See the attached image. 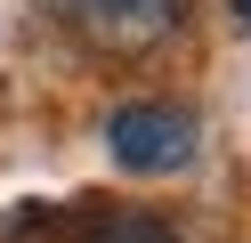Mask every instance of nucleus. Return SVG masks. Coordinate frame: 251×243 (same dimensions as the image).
<instances>
[{
    "instance_id": "20e7f679",
    "label": "nucleus",
    "mask_w": 251,
    "mask_h": 243,
    "mask_svg": "<svg viewBox=\"0 0 251 243\" xmlns=\"http://www.w3.org/2000/svg\"><path fill=\"white\" fill-rule=\"evenodd\" d=\"M227 16H235V25H243V32H251V0H227Z\"/></svg>"
},
{
    "instance_id": "f03ea898",
    "label": "nucleus",
    "mask_w": 251,
    "mask_h": 243,
    "mask_svg": "<svg viewBox=\"0 0 251 243\" xmlns=\"http://www.w3.org/2000/svg\"><path fill=\"white\" fill-rule=\"evenodd\" d=\"M33 8L57 16L65 32H81L89 49H114V57L162 49L170 32L186 25V0H33Z\"/></svg>"
},
{
    "instance_id": "7ed1b4c3",
    "label": "nucleus",
    "mask_w": 251,
    "mask_h": 243,
    "mask_svg": "<svg viewBox=\"0 0 251 243\" xmlns=\"http://www.w3.org/2000/svg\"><path fill=\"white\" fill-rule=\"evenodd\" d=\"M89 243H178L162 219H138V211H114V219L89 227Z\"/></svg>"
},
{
    "instance_id": "f257e3e1",
    "label": "nucleus",
    "mask_w": 251,
    "mask_h": 243,
    "mask_svg": "<svg viewBox=\"0 0 251 243\" xmlns=\"http://www.w3.org/2000/svg\"><path fill=\"white\" fill-rule=\"evenodd\" d=\"M105 154L130 178H170L202 154V122L186 106H162V97H138V106H114L105 122Z\"/></svg>"
}]
</instances>
